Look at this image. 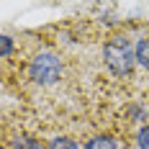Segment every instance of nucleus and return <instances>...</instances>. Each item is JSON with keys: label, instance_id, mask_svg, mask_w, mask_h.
Listing matches in <instances>:
<instances>
[{"label": "nucleus", "instance_id": "obj_7", "mask_svg": "<svg viewBox=\"0 0 149 149\" xmlns=\"http://www.w3.org/2000/svg\"><path fill=\"white\" fill-rule=\"evenodd\" d=\"M10 52H13V39H10V36H3V39H0V57L8 59Z\"/></svg>", "mask_w": 149, "mask_h": 149}, {"label": "nucleus", "instance_id": "obj_6", "mask_svg": "<svg viewBox=\"0 0 149 149\" xmlns=\"http://www.w3.org/2000/svg\"><path fill=\"white\" fill-rule=\"evenodd\" d=\"M49 149H80V147H77V141L67 139V136H57L49 141Z\"/></svg>", "mask_w": 149, "mask_h": 149}, {"label": "nucleus", "instance_id": "obj_5", "mask_svg": "<svg viewBox=\"0 0 149 149\" xmlns=\"http://www.w3.org/2000/svg\"><path fill=\"white\" fill-rule=\"evenodd\" d=\"M13 149H41V144L33 136H15L13 139Z\"/></svg>", "mask_w": 149, "mask_h": 149}, {"label": "nucleus", "instance_id": "obj_4", "mask_svg": "<svg viewBox=\"0 0 149 149\" xmlns=\"http://www.w3.org/2000/svg\"><path fill=\"white\" fill-rule=\"evenodd\" d=\"M136 62L141 67H149V39H141L136 44Z\"/></svg>", "mask_w": 149, "mask_h": 149}, {"label": "nucleus", "instance_id": "obj_3", "mask_svg": "<svg viewBox=\"0 0 149 149\" xmlns=\"http://www.w3.org/2000/svg\"><path fill=\"white\" fill-rule=\"evenodd\" d=\"M85 149H116V141L111 136H95L85 144Z\"/></svg>", "mask_w": 149, "mask_h": 149}, {"label": "nucleus", "instance_id": "obj_8", "mask_svg": "<svg viewBox=\"0 0 149 149\" xmlns=\"http://www.w3.org/2000/svg\"><path fill=\"white\" fill-rule=\"evenodd\" d=\"M136 147L139 149H149V126H141V131L136 134Z\"/></svg>", "mask_w": 149, "mask_h": 149}, {"label": "nucleus", "instance_id": "obj_1", "mask_svg": "<svg viewBox=\"0 0 149 149\" xmlns=\"http://www.w3.org/2000/svg\"><path fill=\"white\" fill-rule=\"evenodd\" d=\"M31 80L33 82H39V85H54V82H59L62 77V59L57 54H36L33 59H31Z\"/></svg>", "mask_w": 149, "mask_h": 149}, {"label": "nucleus", "instance_id": "obj_2", "mask_svg": "<svg viewBox=\"0 0 149 149\" xmlns=\"http://www.w3.org/2000/svg\"><path fill=\"white\" fill-rule=\"evenodd\" d=\"M103 59L116 77H129L134 70V57H131L126 41H108L103 46Z\"/></svg>", "mask_w": 149, "mask_h": 149}, {"label": "nucleus", "instance_id": "obj_9", "mask_svg": "<svg viewBox=\"0 0 149 149\" xmlns=\"http://www.w3.org/2000/svg\"><path fill=\"white\" fill-rule=\"evenodd\" d=\"M3 149H5V147H3Z\"/></svg>", "mask_w": 149, "mask_h": 149}]
</instances>
